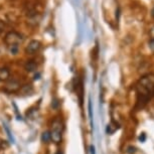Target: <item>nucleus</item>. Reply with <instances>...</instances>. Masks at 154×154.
Wrapping results in <instances>:
<instances>
[{
  "label": "nucleus",
  "instance_id": "obj_1",
  "mask_svg": "<svg viewBox=\"0 0 154 154\" xmlns=\"http://www.w3.org/2000/svg\"><path fill=\"white\" fill-rule=\"evenodd\" d=\"M136 91L141 101L146 103L154 96V74L144 75L136 84Z\"/></svg>",
  "mask_w": 154,
  "mask_h": 154
},
{
  "label": "nucleus",
  "instance_id": "obj_2",
  "mask_svg": "<svg viewBox=\"0 0 154 154\" xmlns=\"http://www.w3.org/2000/svg\"><path fill=\"white\" fill-rule=\"evenodd\" d=\"M63 123L60 120H54L51 125V140H53L54 143H60L62 141L63 136Z\"/></svg>",
  "mask_w": 154,
  "mask_h": 154
},
{
  "label": "nucleus",
  "instance_id": "obj_3",
  "mask_svg": "<svg viewBox=\"0 0 154 154\" xmlns=\"http://www.w3.org/2000/svg\"><path fill=\"white\" fill-rule=\"evenodd\" d=\"M4 42L7 45H19L24 42V37L16 31H9L4 37Z\"/></svg>",
  "mask_w": 154,
  "mask_h": 154
},
{
  "label": "nucleus",
  "instance_id": "obj_4",
  "mask_svg": "<svg viewBox=\"0 0 154 154\" xmlns=\"http://www.w3.org/2000/svg\"><path fill=\"white\" fill-rule=\"evenodd\" d=\"M40 48H42V43H40L38 40L33 39L28 43V45L25 48V53L27 54H34L35 53L39 51Z\"/></svg>",
  "mask_w": 154,
  "mask_h": 154
},
{
  "label": "nucleus",
  "instance_id": "obj_5",
  "mask_svg": "<svg viewBox=\"0 0 154 154\" xmlns=\"http://www.w3.org/2000/svg\"><path fill=\"white\" fill-rule=\"evenodd\" d=\"M19 89H20V84L15 80L8 81V82L6 83V85H5V90L9 93L16 92V91H18Z\"/></svg>",
  "mask_w": 154,
  "mask_h": 154
},
{
  "label": "nucleus",
  "instance_id": "obj_6",
  "mask_svg": "<svg viewBox=\"0 0 154 154\" xmlns=\"http://www.w3.org/2000/svg\"><path fill=\"white\" fill-rule=\"evenodd\" d=\"M24 68H25V69H26L27 72H34L36 69V68H37V65H36V63L34 62V60H27V62H26Z\"/></svg>",
  "mask_w": 154,
  "mask_h": 154
},
{
  "label": "nucleus",
  "instance_id": "obj_7",
  "mask_svg": "<svg viewBox=\"0 0 154 154\" xmlns=\"http://www.w3.org/2000/svg\"><path fill=\"white\" fill-rule=\"evenodd\" d=\"M10 75L9 69L6 68H0V81H6L8 80Z\"/></svg>",
  "mask_w": 154,
  "mask_h": 154
},
{
  "label": "nucleus",
  "instance_id": "obj_8",
  "mask_svg": "<svg viewBox=\"0 0 154 154\" xmlns=\"http://www.w3.org/2000/svg\"><path fill=\"white\" fill-rule=\"evenodd\" d=\"M42 142H45V143H48V142L51 141V132H48V131L43 132L42 135Z\"/></svg>",
  "mask_w": 154,
  "mask_h": 154
},
{
  "label": "nucleus",
  "instance_id": "obj_9",
  "mask_svg": "<svg viewBox=\"0 0 154 154\" xmlns=\"http://www.w3.org/2000/svg\"><path fill=\"white\" fill-rule=\"evenodd\" d=\"M18 45H8V51L11 54H18Z\"/></svg>",
  "mask_w": 154,
  "mask_h": 154
},
{
  "label": "nucleus",
  "instance_id": "obj_10",
  "mask_svg": "<svg viewBox=\"0 0 154 154\" xmlns=\"http://www.w3.org/2000/svg\"><path fill=\"white\" fill-rule=\"evenodd\" d=\"M136 147H134V146H128L127 147V149H126V152L128 153V154H134V153H136Z\"/></svg>",
  "mask_w": 154,
  "mask_h": 154
},
{
  "label": "nucleus",
  "instance_id": "obj_11",
  "mask_svg": "<svg viewBox=\"0 0 154 154\" xmlns=\"http://www.w3.org/2000/svg\"><path fill=\"white\" fill-rule=\"evenodd\" d=\"M31 91H32V88H31V86H30V85H25V86H23L22 92L24 93V94H27L28 92H31Z\"/></svg>",
  "mask_w": 154,
  "mask_h": 154
},
{
  "label": "nucleus",
  "instance_id": "obj_12",
  "mask_svg": "<svg viewBox=\"0 0 154 154\" xmlns=\"http://www.w3.org/2000/svg\"><path fill=\"white\" fill-rule=\"evenodd\" d=\"M148 46H149L150 51L154 53V38H150L149 42H148Z\"/></svg>",
  "mask_w": 154,
  "mask_h": 154
},
{
  "label": "nucleus",
  "instance_id": "obj_13",
  "mask_svg": "<svg viewBox=\"0 0 154 154\" xmlns=\"http://www.w3.org/2000/svg\"><path fill=\"white\" fill-rule=\"evenodd\" d=\"M59 104H60V103H59V101H57V99L54 98V100H53V103H51V107H53L54 109H57V107H59Z\"/></svg>",
  "mask_w": 154,
  "mask_h": 154
},
{
  "label": "nucleus",
  "instance_id": "obj_14",
  "mask_svg": "<svg viewBox=\"0 0 154 154\" xmlns=\"http://www.w3.org/2000/svg\"><path fill=\"white\" fill-rule=\"evenodd\" d=\"M89 116H90V118L92 119L93 114H92V104H91V100L89 101Z\"/></svg>",
  "mask_w": 154,
  "mask_h": 154
},
{
  "label": "nucleus",
  "instance_id": "obj_15",
  "mask_svg": "<svg viewBox=\"0 0 154 154\" xmlns=\"http://www.w3.org/2000/svg\"><path fill=\"white\" fill-rule=\"evenodd\" d=\"M5 130H6V132H7V134H8V137L10 138V140L13 142V138H12V136H11V134H10V131H9V129H8V128L5 126Z\"/></svg>",
  "mask_w": 154,
  "mask_h": 154
},
{
  "label": "nucleus",
  "instance_id": "obj_16",
  "mask_svg": "<svg viewBox=\"0 0 154 154\" xmlns=\"http://www.w3.org/2000/svg\"><path fill=\"white\" fill-rule=\"evenodd\" d=\"M149 34H150L151 38H154V26H153V27L150 29V32H149Z\"/></svg>",
  "mask_w": 154,
  "mask_h": 154
},
{
  "label": "nucleus",
  "instance_id": "obj_17",
  "mask_svg": "<svg viewBox=\"0 0 154 154\" xmlns=\"http://www.w3.org/2000/svg\"><path fill=\"white\" fill-rule=\"evenodd\" d=\"M91 153L95 154V147L94 146H91Z\"/></svg>",
  "mask_w": 154,
  "mask_h": 154
},
{
  "label": "nucleus",
  "instance_id": "obj_18",
  "mask_svg": "<svg viewBox=\"0 0 154 154\" xmlns=\"http://www.w3.org/2000/svg\"><path fill=\"white\" fill-rule=\"evenodd\" d=\"M151 16H152L153 18H154V6H153L152 9H151Z\"/></svg>",
  "mask_w": 154,
  "mask_h": 154
},
{
  "label": "nucleus",
  "instance_id": "obj_19",
  "mask_svg": "<svg viewBox=\"0 0 154 154\" xmlns=\"http://www.w3.org/2000/svg\"><path fill=\"white\" fill-rule=\"evenodd\" d=\"M57 154H60V152H57Z\"/></svg>",
  "mask_w": 154,
  "mask_h": 154
}]
</instances>
